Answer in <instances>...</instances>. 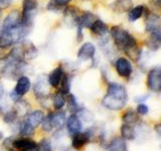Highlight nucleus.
I'll return each mask as SVG.
<instances>
[{
  "label": "nucleus",
  "instance_id": "nucleus-1",
  "mask_svg": "<svg viewBox=\"0 0 161 151\" xmlns=\"http://www.w3.org/2000/svg\"><path fill=\"white\" fill-rule=\"evenodd\" d=\"M128 99V92L123 85L118 83H110L107 93L102 99V105L108 110L119 111L125 107Z\"/></svg>",
  "mask_w": 161,
  "mask_h": 151
},
{
  "label": "nucleus",
  "instance_id": "nucleus-2",
  "mask_svg": "<svg viewBox=\"0 0 161 151\" xmlns=\"http://www.w3.org/2000/svg\"><path fill=\"white\" fill-rule=\"evenodd\" d=\"M111 35H112L115 45L123 52L129 53L131 50H135L137 48V39L128 30L119 25H115L111 28Z\"/></svg>",
  "mask_w": 161,
  "mask_h": 151
},
{
  "label": "nucleus",
  "instance_id": "nucleus-3",
  "mask_svg": "<svg viewBox=\"0 0 161 151\" xmlns=\"http://www.w3.org/2000/svg\"><path fill=\"white\" fill-rule=\"evenodd\" d=\"M9 54L14 59L26 64L28 60L36 58L37 49L32 42H25V39H23L22 42H17V44L12 48Z\"/></svg>",
  "mask_w": 161,
  "mask_h": 151
},
{
  "label": "nucleus",
  "instance_id": "nucleus-4",
  "mask_svg": "<svg viewBox=\"0 0 161 151\" xmlns=\"http://www.w3.org/2000/svg\"><path fill=\"white\" fill-rule=\"evenodd\" d=\"M1 74L5 78L8 79H18L20 76H22L21 73L23 72L24 65L26 64L23 62L14 59L10 54L6 55V58L1 59Z\"/></svg>",
  "mask_w": 161,
  "mask_h": 151
},
{
  "label": "nucleus",
  "instance_id": "nucleus-5",
  "mask_svg": "<svg viewBox=\"0 0 161 151\" xmlns=\"http://www.w3.org/2000/svg\"><path fill=\"white\" fill-rule=\"evenodd\" d=\"M22 8H23L21 14L22 26L30 30L33 24L34 16L37 11V1L36 0H23Z\"/></svg>",
  "mask_w": 161,
  "mask_h": 151
},
{
  "label": "nucleus",
  "instance_id": "nucleus-6",
  "mask_svg": "<svg viewBox=\"0 0 161 151\" xmlns=\"http://www.w3.org/2000/svg\"><path fill=\"white\" fill-rule=\"evenodd\" d=\"M11 147L16 151H38V144L29 137L14 138Z\"/></svg>",
  "mask_w": 161,
  "mask_h": 151
},
{
  "label": "nucleus",
  "instance_id": "nucleus-7",
  "mask_svg": "<svg viewBox=\"0 0 161 151\" xmlns=\"http://www.w3.org/2000/svg\"><path fill=\"white\" fill-rule=\"evenodd\" d=\"M147 87L149 90L158 93L161 90V69L160 67L152 68L147 75Z\"/></svg>",
  "mask_w": 161,
  "mask_h": 151
},
{
  "label": "nucleus",
  "instance_id": "nucleus-8",
  "mask_svg": "<svg viewBox=\"0 0 161 151\" xmlns=\"http://www.w3.org/2000/svg\"><path fill=\"white\" fill-rule=\"evenodd\" d=\"M33 92L37 99H44L47 97L49 94V83L47 75L39 76L34 85Z\"/></svg>",
  "mask_w": 161,
  "mask_h": 151
},
{
  "label": "nucleus",
  "instance_id": "nucleus-9",
  "mask_svg": "<svg viewBox=\"0 0 161 151\" xmlns=\"http://www.w3.org/2000/svg\"><path fill=\"white\" fill-rule=\"evenodd\" d=\"M21 26V14L17 10H12L5 17L1 29H17Z\"/></svg>",
  "mask_w": 161,
  "mask_h": 151
},
{
  "label": "nucleus",
  "instance_id": "nucleus-10",
  "mask_svg": "<svg viewBox=\"0 0 161 151\" xmlns=\"http://www.w3.org/2000/svg\"><path fill=\"white\" fill-rule=\"evenodd\" d=\"M115 69L117 74L122 78L128 79L133 73V67L130 60L125 58H119L115 62Z\"/></svg>",
  "mask_w": 161,
  "mask_h": 151
},
{
  "label": "nucleus",
  "instance_id": "nucleus-11",
  "mask_svg": "<svg viewBox=\"0 0 161 151\" xmlns=\"http://www.w3.org/2000/svg\"><path fill=\"white\" fill-rule=\"evenodd\" d=\"M91 137H92V134H91L89 131L87 132H77L73 134L72 137V147L75 150H80L83 149L86 145H87L90 140Z\"/></svg>",
  "mask_w": 161,
  "mask_h": 151
},
{
  "label": "nucleus",
  "instance_id": "nucleus-12",
  "mask_svg": "<svg viewBox=\"0 0 161 151\" xmlns=\"http://www.w3.org/2000/svg\"><path fill=\"white\" fill-rule=\"evenodd\" d=\"M96 54V47L92 42H85L78 50L77 57L82 62H87L95 58Z\"/></svg>",
  "mask_w": 161,
  "mask_h": 151
},
{
  "label": "nucleus",
  "instance_id": "nucleus-13",
  "mask_svg": "<svg viewBox=\"0 0 161 151\" xmlns=\"http://www.w3.org/2000/svg\"><path fill=\"white\" fill-rule=\"evenodd\" d=\"M30 88H31V82H30L29 78H27L26 76H20L17 79V83L15 85L13 91L20 97H22L23 95L29 92Z\"/></svg>",
  "mask_w": 161,
  "mask_h": 151
},
{
  "label": "nucleus",
  "instance_id": "nucleus-14",
  "mask_svg": "<svg viewBox=\"0 0 161 151\" xmlns=\"http://www.w3.org/2000/svg\"><path fill=\"white\" fill-rule=\"evenodd\" d=\"M97 18H96V16L93 13H91L89 11H85L80 15H78V17L75 20V22L77 24L78 28H80V29H83L84 27L90 28V26L92 25V23Z\"/></svg>",
  "mask_w": 161,
  "mask_h": 151
},
{
  "label": "nucleus",
  "instance_id": "nucleus-15",
  "mask_svg": "<svg viewBox=\"0 0 161 151\" xmlns=\"http://www.w3.org/2000/svg\"><path fill=\"white\" fill-rule=\"evenodd\" d=\"M43 118H44V113L42 112V111L34 110V111H32V112L28 113L26 116H25L23 120L27 124H29L30 126H31V127H33L35 129L42 124Z\"/></svg>",
  "mask_w": 161,
  "mask_h": 151
},
{
  "label": "nucleus",
  "instance_id": "nucleus-16",
  "mask_svg": "<svg viewBox=\"0 0 161 151\" xmlns=\"http://www.w3.org/2000/svg\"><path fill=\"white\" fill-rule=\"evenodd\" d=\"M65 124H67V128L70 134L80 132V131H82V128H83L82 120L78 117L77 114L70 115L67 119V121H65Z\"/></svg>",
  "mask_w": 161,
  "mask_h": 151
},
{
  "label": "nucleus",
  "instance_id": "nucleus-17",
  "mask_svg": "<svg viewBox=\"0 0 161 151\" xmlns=\"http://www.w3.org/2000/svg\"><path fill=\"white\" fill-rule=\"evenodd\" d=\"M64 74V70H63L62 67H58L57 69H54L53 72L47 76L49 86H52L54 89H58L60 85V82H62Z\"/></svg>",
  "mask_w": 161,
  "mask_h": 151
},
{
  "label": "nucleus",
  "instance_id": "nucleus-18",
  "mask_svg": "<svg viewBox=\"0 0 161 151\" xmlns=\"http://www.w3.org/2000/svg\"><path fill=\"white\" fill-rule=\"evenodd\" d=\"M50 121H52L53 128L55 130H60L65 124L67 121V116L64 112H57L50 113Z\"/></svg>",
  "mask_w": 161,
  "mask_h": 151
},
{
  "label": "nucleus",
  "instance_id": "nucleus-19",
  "mask_svg": "<svg viewBox=\"0 0 161 151\" xmlns=\"http://www.w3.org/2000/svg\"><path fill=\"white\" fill-rule=\"evenodd\" d=\"M107 151H128L126 141L122 137H115L107 145Z\"/></svg>",
  "mask_w": 161,
  "mask_h": 151
},
{
  "label": "nucleus",
  "instance_id": "nucleus-20",
  "mask_svg": "<svg viewBox=\"0 0 161 151\" xmlns=\"http://www.w3.org/2000/svg\"><path fill=\"white\" fill-rule=\"evenodd\" d=\"M90 29L94 34L100 35V36H104V35H106L108 33V30H109L107 24L101 19H96L92 23V25L90 26Z\"/></svg>",
  "mask_w": 161,
  "mask_h": 151
},
{
  "label": "nucleus",
  "instance_id": "nucleus-21",
  "mask_svg": "<svg viewBox=\"0 0 161 151\" xmlns=\"http://www.w3.org/2000/svg\"><path fill=\"white\" fill-rule=\"evenodd\" d=\"M120 132L124 140H134L136 138V130L133 125L124 123L121 126Z\"/></svg>",
  "mask_w": 161,
  "mask_h": 151
},
{
  "label": "nucleus",
  "instance_id": "nucleus-22",
  "mask_svg": "<svg viewBox=\"0 0 161 151\" xmlns=\"http://www.w3.org/2000/svg\"><path fill=\"white\" fill-rule=\"evenodd\" d=\"M145 8L146 7L143 6V5H137V6L132 7L128 12V19L130 21H136L141 16H143V14L145 12Z\"/></svg>",
  "mask_w": 161,
  "mask_h": 151
},
{
  "label": "nucleus",
  "instance_id": "nucleus-23",
  "mask_svg": "<svg viewBox=\"0 0 161 151\" xmlns=\"http://www.w3.org/2000/svg\"><path fill=\"white\" fill-rule=\"evenodd\" d=\"M35 129L31 127L29 124H27L24 120H22L21 122L19 123L18 126V133L21 137H30L34 134Z\"/></svg>",
  "mask_w": 161,
  "mask_h": 151
},
{
  "label": "nucleus",
  "instance_id": "nucleus-24",
  "mask_svg": "<svg viewBox=\"0 0 161 151\" xmlns=\"http://www.w3.org/2000/svg\"><path fill=\"white\" fill-rule=\"evenodd\" d=\"M122 120H123V122L126 124L134 125V124H137V122L139 121V117H138V114L136 111L130 109V110H127L124 113Z\"/></svg>",
  "mask_w": 161,
  "mask_h": 151
},
{
  "label": "nucleus",
  "instance_id": "nucleus-25",
  "mask_svg": "<svg viewBox=\"0 0 161 151\" xmlns=\"http://www.w3.org/2000/svg\"><path fill=\"white\" fill-rule=\"evenodd\" d=\"M70 85H72V81H70V78L68 74H64L63 76V79H62V82H60L59 85V92L63 93L64 96H67L69 94V91H70Z\"/></svg>",
  "mask_w": 161,
  "mask_h": 151
},
{
  "label": "nucleus",
  "instance_id": "nucleus-26",
  "mask_svg": "<svg viewBox=\"0 0 161 151\" xmlns=\"http://www.w3.org/2000/svg\"><path fill=\"white\" fill-rule=\"evenodd\" d=\"M65 103H67V101H65V96L63 93H60L59 91L57 94L53 95V107L57 110H62L65 106Z\"/></svg>",
  "mask_w": 161,
  "mask_h": 151
},
{
  "label": "nucleus",
  "instance_id": "nucleus-27",
  "mask_svg": "<svg viewBox=\"0 0 161 151\" xmlns=\"http://www.w3.org/2000/svg\"><path fill=\"white\" fill-rule=\"evenodd\" d=\"M132 6V0H116L114 3V9L119 12L129 10Z\"/></svg>",
  "mask_w": 161,
  "mask_h": 151
},
{
  "label": "nucleus",
  "instance_id": "nucleus-28",
  "mask_svg": "<svg viewBox=\"0 0 161 151\" xmlns=\"http://www.w3.org/2000/svg\"><path fill=\"white\" fill-rule=\"evenodd\" d=\"M18 113L15 108H12L11 110H9L8 112H6L3 115V121L6 124H12L14 123L16 119L18 118Z\"/></svg>",
  "mask_w": 161,
  "mask_h": 151
},
{
  "label": "nucleus",
  "instance_id": "nucleus-29",
  "mask_svg": "<svg viewBox=\"0 0 161 151\" xmlns=\"http://www.w3.org/2000/svg\"><path fill=\"white\" fill-rule=\"evenodd\" d=\"M68 105H69V110L72 111V113H74V114H75L80 108H82L80 106V104L78 103V101H77V99H75V97L74 95H69Z\"/></svg>",
  "mask_w": 161,
  "mask_h": 151
},
{
  "label": "nucleus",
  "instance_id": "nucleus-30",
  "mask_svg": "<svg viewBox=\"0 0 161 151\" xmlns=\"http://www.w3.org/2000/svg\"><path fill=\"white\" fill-rule=\"evenodd\" d=\"M75 114L78 115V117L80 120H84V121H86V122H91V121L94 119L93 114L91 113L90 111H88L87 109H85V108H80Z\"/></svg>",
  "mask_w": 161,
  "mask_h": 151
},
{
  "label": "nucleus",
  "instance_id": "nucleus-31",
  "mask_svg": "<svg viewBox=\"0 0 161 151\" xmlns=\"http://www.w3.org/2000/svg\"><path fill=\"white\" fill-rule=\"evenodd\" d=\"M40 125H42V131H44V132H47V133L52 132L53 130V125H52V121H50V113L47 114V116H44V118Z\"/></svg>",
  "mask_w": 161,
  "mask_h": 151
},
{
  "label": "nucleus",
  "instance_id": "nucleus-32",
  "mask_svg": "<svg viewBox=\"0 0 161 151\" xmlns=\"http://www.w3.org/2000/svg\"><path fill=\"white\" fill-rule=\"evenodd\" d=\"M38 151H53V145L47 138L42 139L38 143Z\"/></svg>",
  "mask_w": 161,
  "mask_h": 151
},
{
  "label": "nucleus",
  "instance_id": "nucleus-33",
  "mask_svg": "<svg viewBox=\"0 0 161 151\" xmlns=\"http://www.w3.org/2000/svg\"><path fill=\"white\" fill-rule=\"evenodd\" d=\"M137 114L138 115H147L148 112H149V108L148 106L144 104V103H140L138 106H137Z\"/></svg>",
  "mask_w": 161,
  "mask_h": 151
},
{
  "label": "nucleus",
  "instance_id": "nucleus-34",
  "mask_svg": "<svg viewBox=\"0 0 161 151\" xmlns=\"http://www.w3.org/2000/svg\"><path fill=\"white\" fill-rule=\"evenodd\" d=\"M12 0H0V9H6L11 6Z\"/></svg>",
  "mask_w": 161,
  "mask_h": 151
},
{
  "label": "nucleus",
  "instance_id": "nucleus-35",
  "mask_svg": "<svg viewBox=\"0 0 161 151\" xmlns=\"http://www.w3.org/2000/svg\"><path fill=\"white\" fill-rule=\"evenodd\" d=\"M147 99H148V95H146V96H139V97L135 98V101H136V102H144V101H146Z\"/></svg>",
  "mask_w": 161,
  "mask_h": 151
},
{
  "label": "nucleus",
  "instance_id": "nucleus-36",
  "mask_svg": "<svg viewBox=\"0 0 161 151\" xmlns=\"http://www.w3.org/2000/svg\"><path fill=\"white\" fill-rule=\"evenodd\" d=\"M55 2H58V3H59V4H63V5H65L68 2H69L70 0H54Z\"/></svg>",
  "mask_w": 161,
  "mask_h": 151
},
{
  "label": "nucleus",
  "instance_id": "nucleus-37",
  "mask_svg": "<svg viewBox=\"0 0 161 151\" xmlns=\"http://www.w3.org/2000/svg\"><path fill=\"white\" fill-rule=\"evenodd\" d=\"M3 94H4V88H3V86L0 84V100L3 97Z\"/></svg>",
  "mask_w": 161,
  "mask_h": 151
},
{
  "label": "nucleus",
  "instance_id": "nucleus-38",
  "mask_svg": "<svg viewBox=\"0 0 161 151\" xmlns=\"http://www.w3.org/2000/svg\"><path fill=\"white\" fill-rule=\"evenodd\" d=\"M155 131L157 132V135L160 136V124H157L155 126Z\"/></svg>",
  "mask_w": 161,
  "mask_h": 151
},
{
  "label": "nucleus",
  "instance_id": "nucleus-39",
  "mask_svg": "<svg viewBox=\"0 0 161 151\" xmlns=\"http://www.w3.org/2000/svg\"><path fill=\"white\" fill-rule=\"evenodd\" d=\"M3 138H4L3 132H1V131H0V141H1V140H3Z\"/></svg>",
  "mask_w": 161,
  "mask_h": 151
},
{
  "label": "nucleus",
  "instance_id": "nucleus-40",
  "mask_svg": "<svg viewBox=\"0 0 161 151\" xmlns=\"http://www.w3.org/2000/svg\"><path fill=\"white\" fill-rule=\"evenodd\" d=\"M6 150H7V151H16L15 149H13L12 147H7V148H6Z\"/></svg>",
  "mask_w": 161,
  "mask_h": 151
},
{
  "label": "nucleus",
  "instance_id": "nucleus-41",
  "mask_svg": "<svg viewBox=\"0 0 161 151\" xmlns=\"http://www.w3.org/2000/svg\"><path fill=\"white\" fill-rule=\"evenodd\" d=\"M0 19H1V9H0Z\"/></svg>",
  "mask_w": 161,
  "mask_h": 151
}]
</instances>
